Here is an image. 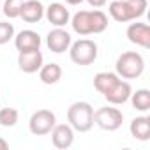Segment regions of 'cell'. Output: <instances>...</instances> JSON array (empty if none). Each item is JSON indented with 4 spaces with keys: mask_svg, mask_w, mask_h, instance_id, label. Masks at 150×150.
Returning a JSON list of instances; mask_svg holds the SVG:
<instances>
[{
    "mask_svg": "<svg viewBox=\"0 0 150 150\" xmlns=\"http://www.w3.org/2000/svg\"><path fill=\"white\" fill-rule=\"evenodd\" d=\"M67 124L74 132H88L94 127V108L87 101H76L67 110Z\"/></svg>",
    "mask_w": 150,
    "mask_h": 150,
    "instance_id": "obj_3",
    "label": "cell"
},
{
    "mask_svg": "<svg viewBox=\"0 0 150 150\" xmlns=\"http://www.w3.org/2000/svg\"><path fill=\"white\" fill-rule=\"evenodd\" d=\"M125 35L129 39V42L136 44V46H141V48H150V27L146 23H141V21H136L131 23L125 30Z\"/></svg>",
    "mask_w": 150,
    "mask_h": 150,
    "instance_id": "obj_11",
    "label": "cell"
},
{
    "mask_svg": "<svg viewBox=\"0 0 150 150\" xmlns=\"http://www.w3.org/2000/svg\"><path fill=\"white\" fill-rule=\"evenodd\" d=\"M44 64V57L39 50H28V51H20L18 55V67L20 71L27 72V74H34L41 69V65Z\"/></svg>",
    "mask_w": 150,
    "mask_h": 150,
    "instance_id": "obj_9",
    "label": "cell"
},
{
    "mask_svg": "<svg viewBox=\"0 0 150 150\" xmlns=\"http://www.w3.org/2000/svg\"><path fill=\"white\" fill-rule=\"evenodd\" d=\"M129 131H131V136L134 139H138V141H148L150 139V118L146 115L132 118L131 125H129Z\"/></svg>",
    "mask_w": 150,
    "mask_h": 150,
    "instance_id": "obj_16",
    "label": "cell"
},
{
    "mask_svg": "<svg viewBox=\"0 0 150 150\" xmlns=\"http://www.w3.org/2000/svg\"><path fill=\"white\" fill-rule=\"evenodd\" d=\"M0 7H2V0H0Z\"/></svg>",
    "mask_w": 150,
    "mask_h": 150,
    "instance_id": "obj_26",
    "label": "cell"
},
{
    "mask_svg": "<svg viewBox=\"0 0 150 150\" xmlns=\"http://www.w3.org/2000/svg\"><path fill=\"white\" fill-rule=\"evenodd\" d=\"M87 2H88V6H90V7H94V9H99V7L106 6V2H108V0H87Z\"/></svg>",
    "mask_w": 150,
    "mask_h": 150,
    "instance_id": "obj_23",
    "label": "cell"
},
{
    "mask_svg": "<svg viewBox=\"0 0 150 150\" xmlns=\"http://www.w3.org/2000/svg\"><path fill=\"white\" fill-rule=\"evenodd\" d=\"M71 27L78 35H92V34H103L108 28V16L101 9L94 11H78L71 16Z\"/></svg>",
    "mask_w": 150,
    "mask_h": 150,
    "instance_id": "obj_1",
    "label": "cell"
},
{
    "mask_svg": "<svg viewBox=\"0 0 150 150\" xmlns=\"http://www.w3.org/2000/svg\"><path fill=\"white\" fill-rule=\"evenodd\" d=\"M21 6H23V0H4L0 9H2V13L6 14V18L14 20V18H20Z\"/></svg>",
    "mask_w": 150,
    "mask_h": 150,
    "instance_id": "obj_21",
    "label": "cell"
},
{
    "mask_svg": "<svg viewBox=\"0 0 150 150\" xmlns=\"http://www.w3.org/2000/svg\"><path fill=\"white\" fill-rule=\"evenodd\" d=\"M11 39H14V27H13V23L0 21V46L7 44Z\"/></svg>",
    "mask_w": 150,
    "mask_h": 150,
    "instance_id": "obj_22",
    "label": "cell"
},
{
    "mask_svg": "<svg viewBox=\"0 0 150 150\" xmlns=\"http://www.w3.org/2000/svg\"><path fill=\"white\" fill-rule=\"evenodd\" d=\"M57 124V117L51 110H37L28 120V129L34 136H46Z\"/></svg>",
    "mask_w": 150,
    "mask_h": 150,
    "instance_id": "obj_7",
    "label": "cell"
},
{
    "mask_svg": "<svg viewBox=\"0 0 150 150\" xmlns=\"http://www.w3.org/2000/svg\"><path fill=\"white\" fill-rule=\"evenodd\" d=\"M131 94H132V87H131V83L129 81H125L124 78H120L108 92H104L103 96H104V99L110 103V104H113V106H120V104H125L127 101H129V97H131Z\"/></svg>",
    "mask_w": 150,
    "mask_h": 150,
    "instance_id": "obj_10",
    "label": "cell"
},
{
    "mask_svg": "<svg viewBox=\"0 0 150 150\" xmlns=\"http://www.w3.org/2000/svg\"><path fill=\"white\" fill-rule=\"evenodd\" d=\"M71 42H72L71 34L64 27H55L46 35V46L53 53H64V51H67L69 46H71Z\"/></svg>",
    "mask_w": 150,
    "mask_h": 150,
    "instance_id": "obj_8",
    "label": "cell"
},
{
    "mask_svg": "<svg viewBox=\"0 0 150 150\" xmlns=\"http://www.w3.org/2000/svg\"><path fill=\"white\" fill-rule=\"evenodd\" d=\"M20 18L27 23H39L44 18V6L39 0H23Z\"/></svg>",
    "mask_w": 150,
    "mask_h": 150,
    "instance_id": "obj_15",
    "label": "cell"
},
{
    "mask_svg": "<svg viewBox=\"0 0 150 150\" xmlns=\"http://www.w3.org/2000/svg\"><path fill=\"white\" fill-rule=\"evenodd\" d=\"M9 148V143H7V139H4L2 136H0V150H7Z\"/></svg>",
    "mask_w": 150,
    "mask_h": 150,
    "instance_id": "obj_24",
    "label": "cell"
},
{
    "mask_svg": "<svg viewBox=\"0 0 150 150\" xmlns=\"http://www.w3.org/2000/svg\"><path fill=\"white\" fill-rule=\"evenodd\" d=\"M51 143L55 148L65 150L69 146H72L74 143V129L69 124H55V127L51 129Z\"/></svg>",
    "mask_w": 150,
    "mask_h": 150,
    "instance_id": "obj_12",
    "label": "cell"
},
{
    "mask_svg": "<svg viewBox=\"0 0 150 150\" xmlns=\"http://www.w3.org/2000/svg\"><path fill=\"white\" fill-rule=\"evenodd\" d=\"M65 2H67L69 6H80V4L83 2V0H65Z\"/></svg>",
    "mask_w": 150,
    "mask_h": 150,
    "instance_id": "obj_25",
    "label": "cell"
},
{
    "mask_svg": "<svg viewBox=\"0 0 150 150\" xmlns=\"http://www.w3.org/2000/svg\"><path fill=\"white\" fill-rule=\"evenodd\" d=\"M148 0H113L108 6L110 16L118 23H127L141 18L146 13Z\"/></svg>",
    "mask_w": 150,
    "mask_h": 150,
    "instance_id": "obj_2",
    "label": "cell"
},
{
    "mask_svg": "<svg viewBox=\"0 0 150 150\" xmlns=\"http://www.w3.org/2000/svg\"><path fill=\"white\" fill-rule=\"evenodd\" d=\"M122 122H124V113L113 104L97 108L94 111V124L103 131H108V132L117 131L122 127Z\"/></svg>",
    "mask_w": 150,
    "mask_h": 150,
    "instance_id": "obj_6",
    "label": "cell"
},
{
    "mask_svg": "<svg viewBox=\"0 0 150 150\" xmlns=\"http://www.w3.org/2000/svg\"><path fill=\"white\" fill-rule=\"evenodd\" d=\"M69 58L76 65H90L97 60L99 48L92 39H78L69 46Z\"/></svg>",
    "mask_w": 150,
    "mask_h": 150,
    "instance_id": "obj_5",
    "label": "cell"
},
{
    "mask_svg": "<svg viewBox=\"0 0 150 150\" xmlns=\"http://www.w3.org/2000/svg\"><path fill=\"white\" fill-rule=\"evenodd\" d=\"M39 72V78L44 85H55L62 80V67L57 64V62H50V64H42L41 69L37 71Z\"/></svg>",
    "mask_w": 150,
    "mask_h": 150,
    "instance_id": "obj_17",
    "label": "cell"
},
{
    "mask_svg": "<svg viewBox=\"0 0 150 150\" xmlns=\"http://www.w3.org/2000/svg\"><path fill=\"white\" fill-rule=\"evenodd\" d=\"M118 80H120V76H118L117 72H108V71L97 72L96 76H94V88H96L99 94H104V92H108Z\"/></svg>",
    "mask_w": 150,
    "mask_h": 150,
    "instance_id": "obj_18",
    "label": "cell"
},
{
    "mask_svg": "<svg viewBox=\"0 0 150 150\" xmlns=\"http://www.w3.org/2000/svg\"><path fill=\"white\" fill-rule=\"evenodd\" d=\"M129 101H131V104H132L134 110L145 113V111L150 110V90H146V88H138L136 92L131 94Z\"/></svg>",
    "mask_w": 150,
    "mask_h": 150,
    "instance_id": "obj_19",
    "label": "cell"
},
{
    "mask_svg": "<svg viewBox=\"0 0 150 150\" xmlns=\"http://www.w3.org/2000/svg\"><path fill=\"white\" fill-rule=\"evenodd\" d=\"M145 71V58L138 51H124L115 64V72L124 80H136Z\"/></svg>",
    "mask_w": 150,
    "mask_h": 150,
    "instance_id": "obj_4",
    "label": "cell"
},
{
    "mask_svg": "<svg viewBox=\"0 0 150 150\" xmlns=\"http://www.w3.org/2000/svg\"><path fill=\"white\" fill-rule=\"evenodd\" d=\"M20 120V111L16 108H2L0 110V125L2 127H14Z\"/></svg>",
    "mask_w": 150,
    "mask_h": 150,
    "instance_id": "obj_20",
    "label": "cell"
},
{
    "mask_svg": "<svg viewBox=\"0 0 150 150\" xmlns=\"http://www.w3.org/2000/svg\"><path fill=\"white\" fill-rule=\"evenodd\" d=\"M44 16H46V20H48L53 27H65V25L71 21L69 9H67L64 4H60V2L50 4V6L44 9Z\"/></svg>",
    "mask_w": 150,
    "mask_h": 150,
    "instance_id": "obj_13",
    "label": "cell"
},
{
    "mask_svg": "<svg viewBox=\"0 0 150 150\" xmlns=\"http://www.w3.org/2000/svg\"><path fill=\"white\" fill-rule=\"evenodd\" d=\"M41 35L35 30H21L14 34V46L18 51H28V50H39L41 48Z\"/></svg>",
    "mask_w": 150,
    "mask_h": 150,
    "instance_id": "obj_14",
    "label": "cell"
}]
</instances>
